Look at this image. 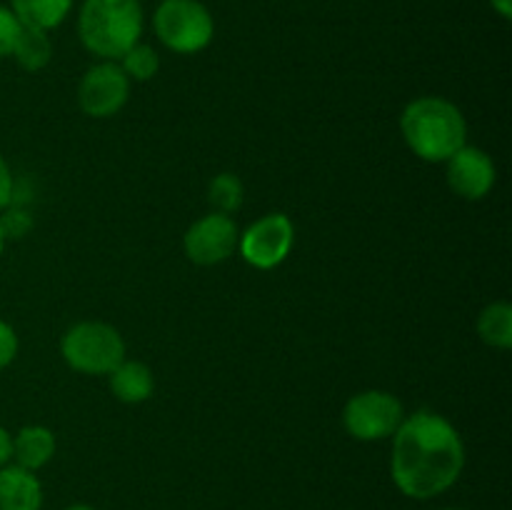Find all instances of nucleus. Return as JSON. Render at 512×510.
Returning <instances> with one entry per match:
<instances>
[{
	"mask_svg": "<svg viewBox=\"0 0 512 510\" xmlns=\"http://www.w3.org/2000/svg\"><path fill=\"white\" fill-rule=\"evenodd\" d=\"M465 468L458 428L433 410L405 415L393 435L390 475L405 498L433 500L453 488Z\"/></svg>",
	"mask_w": 512,
	"mask_h": 510,
	"instance_id": "nucleus-1",
	"label": "nucleus"
},
{
	"mask_svg": "<svg viewBox=\"0 0 512 510\" xmlns=\"http://www.w3.org/2000/svg\"><path fill=\"white\" fill-rule=\"evenodd\" d=\"M400 133L420 160L445 163L468 143V120L453 100L423 95L403 108Z\"/></svg>",
	"mask_w": 512,
	"mask_h": 510,
	"instance_id": "nucleus-2",
	"label": "nucleus"
},
{
	"mask_svg": "<svg viewBox=\"0 0 512 510\" xmlns=\"http://www.w3.org/2000/svg\"><path fill=\"white\" fill-rule=\"evenodd\" d=\"M78 33L85 50L118 63L143 35L140 0H85L78 15Z\"/></svg>",
	"mask_w": 512,
	"mask_h": 510,
	"instance_id": "nucleus-3",
	"label": "nucleus"
},
{
	"mask_svg": "<svg viewBox=\"0 0 512 510\" xmlns=\"http://www.w3.org/2000/svg\"><path fill=\"white\" fill-rule=\"evenodd\" d=\"M63 360L83 375H110L125 360V340L110 323L80 320L60 340Z\"/></svg>",
	"mask_w": 512,
	"mask_h": 510,
	"instance_id": "nucleus-4",
	"label": "nucleus"
},
{
	"mask_svg": "<svg viewBox=\"0 0 512 510\" xmlns=\"http://www.w3.org/2000/svg\"><path fill=\"white\" fill-rule=\"evenodd\" d=\"M153 28L160 43L180 55L200 53L215 35L213 15L200 0H163L153 15Z\"/></svg>",
	"mask_w": 512,
	"mask_h": 510,
	"instance_id": "nucleus-5",
	"label": "nucleus"
},
{
	"mask_svg": "<svg viewBox=\"0 0 512 510\" xmlns=\"http://www.w3.org/2000/svg\"><path fill=\"white\" fill-rule=\"evenodd\" d=\"M405 418L398 395L388 390H363L353 395L343 408V425L348 435L363 443L393 438Z\"/></svg>",
	"mask_w": 512,
	"mask_h": 510,
	"instance_id": "nucleus-6",
	"label": "nucleus"
},
{
	"mask_svg": "<svg viewBox=\"0 0 512 510\" xmlns=\"http://www.w3.org/2000/svg\"><path fill=\"white\" fill-rule=\"evenodd\" d=\"M295 243V225L285 213H268L240 233L238 250L248 265L273 270L290 255Z\"/></svg>",
	"mask_w": 512,
	"mask_h": 510,
	"instance_id": "nucleus-7",
	"label": "nucleus"
},
{
	"mask_svg": "<svg viewBox=\"0 0 512 510\" xmlns=\"http://www.w3.org/2000/svg\"><path fill=\"white\" fill-rule=\"evenodd\" d=\"M130 98V80L115 60H103L85 70L78 85L80 110L90 118H113Z\"/></svg>",
	"mask_w": 512,
	"mask_h": 510,
	"instance_id": "nucleus-8",
	"label": "nucleus"
},
{
	"mask_svg": "<svg viewBox=\"0 0 512 510\" xmlns=\"http://www.w3.org/2000/svg\"><path fill=\"white\" fill-rule=\"evenodd\" d=\"M240 230L225 213H208L185 230V255L195 265H218L238 250Z\"/></svg>",
	"mask_w": 512,
	"mask_h": 510,
	"instance_id": "nucleus-9",
	"label": "nucleus"
},
{
	"mask_svg": "<svg viewBox=\"0 0 512 510\" xmlns=\"http://www.w3.org/2000/svg\"><path fill=\"white\" fill-rule=\"evenodd\" d=\"M445 165H448V185L465 200H483L498 178L493 158L483 148L468 143L450 155Z\"/></svg>",
	"mask_w": 512,
	"mask_h": 510,
	"instance_id": "nucleus-10",
	"label": "nucleus"
},
{
	"mask_svg": "<svg viewBox=\"0 0 512 510\" xmlns=\"http://www.w3.org/2000/svg\"><path fill=\"white\" fill-rule=\"evenodd\" d=\"M43 485L28 468L8 463L0 468V510H40Z\"/></svg>",
	"mask_w": 512,
	"mask_h": 510,
	"instance_id": "nucleus-11",
	"label": "nucleus"
},
{
	"mask_svg": "<svg viewBox=\"0 0 512 510\" xmlns=\"http://www.w3.org/2000/svg\"><path fill=\"white\" fill-rule=\"evenodd\" d=\"M55 435L45 425H25L13 435V460L10 463L38 473L53 460Z\"/></svg>",
	"mask_w": 512,
	"mask_h": 510,
	"instance_id": "nucleus-12",
	"label": "nucleus"
},
{
	"mask_svg": "<svg viewBox=\"0 0 512 510\" xmlns=\"http://www.w3.org/2000/svg\"><path fill=\"white\" fill-rule=\"evenodd\" d=\"M108 378H110V393H113L120 403L138 405V403H145V400L153 395V388H155L153 370H150L145 363H140V360L125 358L123 363L108 375Z\"/></svg>",
	"mask_w": 512,
	"mask_h": 510,
	"instance_id": "nucleus-13",
	"label": "nucleus"
},
{
	"mask_svg": "<svg viewBox=\"0 0 512 510\" xmlns=\"http://www.w3.org/2000/svg\"><path fill=\"white\" fill-rule=\"evenodd\" d=\"M73 0H10L15 18L28 28L53 30L68 18Z\"/></svg>",
	"mask_w": 512,
	"mask_h": 510,
	"instance_id": "nucleus-14",
	"label": "nucleus"
},
{
	"mask_svg": "<svg viewBox=\"0 0 512 510\" xmlns=\"http://www.w3.org/2000/svg\"><path fill=\"white\" fill-rule=\"evenodd\" d=\"M10 55H13L15 63H18L23 70H28V73H38V70H43L45 65L50 63V58H53V43H50L48 38V30L28 28V25H23V28H20L18 40H15L13 53Z\"/></svg>",
	"mask_w": 512,
	"mask_h": 510,
	"instance_id": "nucleus-15",
	"label": "nucleus"
},
{
	"mask_svg": "<svg viewBox=\"0 0 512 510\" xmlns=\"http://www.w3.org/2000/svg\"><path fill=\"white\" fill-rule=\"evenodd\" d=\"M478 335L490 348L508 350L512 345V305L495 300L478 318Z\"/></svg>",
	"mask_w": 512,
	"mask_h": 510,
	"instance_id": "nucleus-16",
	"label": "nucleus"
},
{
	"mask_svg": "<svg viewBox=\"0 0 512 510\" xmlns=\"http://www.w3.org/2000/svg\"><path fill=\"white\" fill-rule=\"evenodd\" d=\"M243 198H245L243 180H240L235 173H220L210 180L208 200L215 208V213H225V215L235 213V210L243 205Z\"/></svg>",
	"mask_w": 512,
	"mask_h": 510,
	"instance_id": "nucleus-17",
	"label": "nucleus"
},
{
	"mask_svg": "<svg viewBox=\"0 0 512 510\" xmlns=\"http://www.w3.org/2000/svg\"><path fill=\"white\" fill-rule=\"evenodd\" d=\"M118 65L123 68V73L128 75V80H138V83H145V80L155 78L160 70V58L150 45L135 43L123 58L118 60Z\"/></svg>",
	"mask_w": 512,
	"mask_h": 510,
	"instance_id": "nucleus-18",
	"label": "nucleus"
},
{
	"mask_svg": "<svg viewBox=\"0 0 512 510\" xmlns=\"http://www.w3.org/2000/svg\"><path fill=\"white\" fill-rule=\"evenodd\" d=\"M20 28H23V23L15 18L13 10L0 5V58H10V53L15 48V40L20 35Z\"/></svg>",
	"mask_w": 512,
	"mask_h": 510,
	"instance_id": "nucleus-19",
	"label": "nucleus"
},
{
	"mask_svg": "<svg viewBox=\"0 0 512 510\" xmlns=\"http://www.w3.org/2000/svg\"><path fill=\"white\" fill-rule=\"evenodd\" d=\"M0 228H3L5 238H23L30 228H33V218L25 210L18 208H5L3 218H0Z\"/></svg>",
	"mask_w": 512,
	"mask_h": 510,
	"instance_id": "nucleus-20",
	"label": "nucleus"
},
{
	"mask_svg": "<svg viewBox=\"0 0 512 510\" xmlns=\"http://www.w3.org/2000/svg\"><path fill=\"white\" fill-rule=\"evenodd\" d=\"M18 348L20 343L15 328L10 323H5V320H0V370H5L13 363L15 355H18Z\"/></svg>",
	"mask_w": 512,
	"mask_h": 510,
	"instance_id": "nucleus-21",
	"label": "nucleus"
},
{
	"mask_svg": "<svg viewBox=\"0 0 512 510\" xmlns=\"http://www.w3.org/2000/svg\"><path fill=\"white\" fill-rule=\"evenodd\" d=\"M13 190H15L13 173H10L8 160H5L3 153H0V213L13 203Z\"/></svg>",
	"mask_w": 512,
	"mask_h": 510,
	"instance_id": "nucleus-22",
	"label": "nucleus"
},
{
	"mask_svg": "<svg viewBox=\"0 0 512 510\" xmlns=\"http://www.w3.org/2000/svg\"><path fill=\"white\" fill-rule=\"evenodd\" d=\"M13 460V435L0 425V468Z\"/></svg>",
	"mask_w": 512,
	"mask_h": 510,
	"instance_id": "nucleus-23",
	"label": "nucleus"
},
{
	"mask_svg": "<svg viewBox=\"0 0 512 510\" xmlns=\"http://www.w3.org/2000/svg\"><path fill=\"white\" fill-rule=\"evenodd\" d=\"M490 5H493V10L500 18H512V0H490Z\"/></svg>",
	"mask_w": 512,
	"mask_h": 510,
	"instance_id": "nucleus-24",
	"label": "nucleus"
},
{
	"mask_svg": "<svg viewBox=\"0 0 512 510\" xmlns=\"http://www.w3.org/2000/svg\"><path fill=\"white\" fill-rule=\"evenodd\" d=\"M63 510H95L93 505H85V503H73V505H68V508H63Z\"/></svg>",
	"mask_w": 512,
	"mask_h": 510,
	"instance_id": "nucleus-25",
	"label": "nucleus"
},
{
	"mask_svg": "<svg viewBox=\"0 0 512 510\" xmlns=\"http://www.w3.org/2000/svg\"><path fill=\"white\" fill-rule=\"evenodd\" d=\"M5 243H8V238H5L3 228H0V255H3V250H5Z\"/></svg>",
	"mask_w": 512,
	"mask_h": 510,
	"instance_id": "nucleus-26",
	"label": "nucleus"
},
{
	"mask_svg": "<svg viewBox=\"0 0 512 510\" xmlns=\"http://www.w3.org/2000/svg\"><path fill=\"white\" fill-rule=\"evenodd\" d=\"M440 510H463V508H440Z\"/></svg>",
	"mask_w": 512,
	"mask_h": 510,
	"instance_id": "nucleus-27",
	"label": "nucleus"
}]
</instances>
